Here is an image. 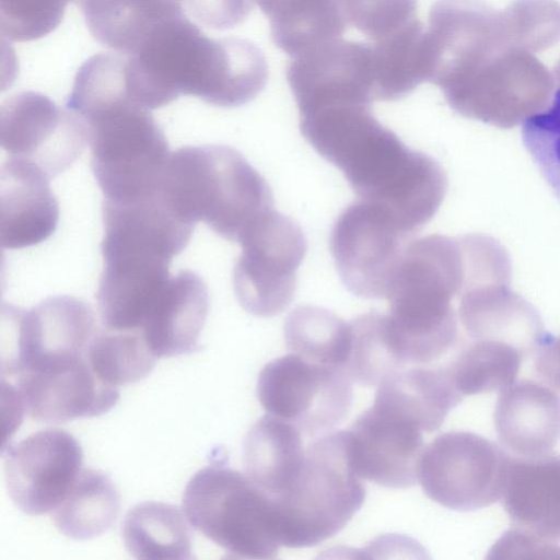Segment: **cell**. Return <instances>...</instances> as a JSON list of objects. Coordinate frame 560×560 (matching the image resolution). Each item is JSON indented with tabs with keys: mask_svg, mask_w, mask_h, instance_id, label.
<instances>
[{
	"mask_svg": "<svg viewBox=\"0 0 560 560\" xmlns=\"http://www.w3.org/2000/svg\"><path fill=\"white\" fill-rule=\"evenodd\" d=\"M522 137L525 148L560 200V88L547 109L524 119Z\"/></svg>",
	"mask_w": 560,
	"mask_h": 560,
	"instance_id": "32",
	"label": "cell"
},
{
	"mask_svg": "<svg viewBox=\"0 0 560 560\" xmlns=\"http://www.w3.org/2000/svg\"><path fill=\"white\" fill-rule=\"evenodd\" d=\"M3 310L14 335V348L2 360V374L9 376L47 362L85 357L97 335L94 312L73 296H50L26 311Z\"/></svg>",
	"mask_w": 560,
	"mask_h": 560,
	"instance_id": "15",
	"label": "cell"
},
{
	"mask_svg": "<svg viewBox=\"0 0 560 560\" xmlns=\"http://www.w3.org/2000/svg\"><path fill=\"white\" fill-rule=\"evenodd\" d=\"M412 235L377 206L362 200L348 206L330 234L331 255L348 291L368 300L387 299Z\"/></svg>",
	"mask_w": 560,
	"mask_h": 560,
	"instance_id": "11",
	"label": "cell"
},
{
	"mask_svg": "<svg viewBox=\"0 0 560 560\" xmlns=\"http://www.w3.org/2000/svg\"><path fill=\"white\" fill-rule=\"evenodd\" d=\"M377 392L413 415L425 432L440 428L463 399L447 366L402 368L386 376Z\"/></svg>",
	"mask_w": 560,
	"mask_h": 560,
	"instance_id": "27",
	"label": "cell"
},
{
	"mask_svg": "<svg viewBox=\"0 0 560 560\" xmlns=\"http://www.w3.org/2000/svg\"><path fill=\"white\" fill-rule=\"evenodd\" d=\"M103 258L171 262L189 243L195 224L178 218L161 194L130 201L104 200Z\"/></svg>",
	"mask_w": 560,
	"mask_h": 560,
	"instance_id": "17",
	"label": "cell"
},
{
	"mask_svg": "<svg viewBox=\"0 0 560 560\" xmlns=\"http://www.w3.org/2000/svg\"><path fill=\"white\" fill-rule=\"evenodd\" d=\"M240 244L242 253L233 270L240 305L260 317L280 314L294 298L296 272L307 249L301 226L290 217L271 210Z\"/></svg>",
	"mask_w": 560,
	"mask_h": 560,
	"instance_id": "10",
	"label": "cell"
},
{
	"mask_svg": "<svg viewBox=\"0 0 560 560\" xmlns=\"http://www.w3.org/2000/svg\"><path fill=\"white\" fill-rule=\"evenodd\" d=\"M350 326V350L342 371L351 381L364 386H375L404 368L386 339L383 314H362L352 319Z\"/></svg>",
	"mask_w": 560,
	"mask_h": 560,
	"instance_id": "31",
	"label": "cell"
},
{
	"mask_svg": "<svg viewBox=\"0 0 560 560\" xmlns=\"http://www.w3.org/2000/svg\"><path fill=\"white\" fill-rule=\"evenodd\" d=\"M120 494L102 470L82 469L63 501L54 510L56 527L74 540L105 534L116 522Z\"/></svg>",
	"mask_w": 560,
	"mask_h": 560,
	"instance_id": "26",
	"label": "cell"
},
{
	"mask_svg": "<svg viewBox=\"0 0 560 560\" xmlns=\"http://www.w3.org/2000/svg\"><path fill=\"white\" fill-rule=\"evenodd\" d=\"M365 488L351 467L343 431L318 436L306 447L292 485L272 498L281 546L312 547L339 533L361 509Z\"/></svg>",
	"mask_w": 560,
	"mask_h": 560,
	"instance_id": "6",
	"label": "cell"
},
{
	"mask_svg": "<svg viewBox=\"0 0 560 560\" xmlns=\"http://www.w3.org/2000/svg\"><path fill=\"white\" fill-rule=\"evenodd\" d=\"M86 26L102 45L132 52L165 20L186 15L182 0H78Z\"/></svg>",
	"mask_w": 560,
	"mask_h": 560,
	"instance_id": "23",
	"label": "cell"
},
{
	"mask_svg": "<svg viewBox=\"0 0 560 560\" xmlns=\"http://www.w3.org/2000/svg\"><path fill=\"white\" fill-rule=\"evenodd\" d=\"M257 396L268 415L292 423L312 439L341 423L353 397L351 380L343 371L293 352L262 368Z\"/></svg>",
	"mask_w": 560,
	"mask_h": 560,
	"instance_id": "9",
	"label": "cell"
},
{
	"mask_svg": "<svg viewBox=\"0 0 560 560\" xmlns=\"http://www.w3.org/2000/svg\"><path fill=\"white\" fill-rule=\"evenodd\" d=\"M209 307L208 289L194 271L172 276L139 332L156 357L196 350Z\"/></svg>",
	"mask_w": 560,
	"mask_h": 560,
	"instance_id": "21",
	"label": "cell"
},
{
	"mask_svg": "<svg viewBox=\"0 0 560 560\" xmlns=\"http://www.w3.org/2000/svg\"><path fill=\"white\" fill-rule=\"evenodd\" d=\"M302 432L292 423L266 415L247 431L243 442L246 474L272 498L296 478L305 458Z\"/></svg>",
	"mask_w": 560,
	"mask_h": 560,
	"instance_id": "22",
	"label": "cell"
},
{
	"mask_svg": "<svg viewBox=\"0 0 560 560\" xmlns=\"http://www.w3.org/2000/svg\"><path fill=\"white\" fill-rule=\"evenodd\" d=\"M493 421L501 444L515 455L548 454L560 440V396L532 380L514 382L499 396Z\"/></svg>",
	"mask_w": 560,
	"mask_h": 560,
	"instance_id": "20",
	"label": "cell"
},
{
	"mask_svg": "<svg viewBox=\"0 0 560 560\" xmlns=\"http://www.w3.org/2000/svg\"><path fill=\"white\" fill-rule=\"evenodd\" d=\"M160 194L182 220L202 221L221 237L238 243L273 210L265 178L238 151L222 144L171 152Z\"/></svg>",
	"mask_w": 560,
	"mask_h": 560,
	"instance_id": "4",
	"label": "cell"
},
{
	"mask_svg": "<svg viewBox=\"0 0 560 560\" xmlns=\"http://www.w3.org/2000/svg\"><path fill=\"white\" fill-rule=\"evenodd\" d=\"M88 142L84 121L37 92H21L0 109V144L9 159L28 163L51 178L66 171Z\"/></svg>",
	"mask_w": 560,
	"mask_h": 560,
	"instance_id": "13",
	"label": "cell"
},
{
	"mask_svg": "<svg viewBox=\"0 0 560 560\" xmlns=\"http://www.w3.org/2000/svg\"><path fill=\"white\" fill-rule=\"evenodd\" d=\"M255 1L271 20L275 42L289 54H303L343 31L346 19L339 0Z\"/></svg>",
	"mask_w": 560,
	"mask_h": 560,
	"instance_id": "25",
	"label": "cell"
},
{
	"mask_svg": "<svg viewBox=\"0 0 560 560\" xmlns=\"http://www.w3.org/2000/svg\"><path fill=\"white\" fill-rule=\"evenodd\" d=\"M125 75L131 98L149 110L180 94L215 106H240L261 91L267 77L264 57L253 44L210 38L186 15L163 21L126 54Z\"/></svg>",
	"mask_w": 560,
	"mask_h": 560,
	"instance_id": "2",
	"label": "cell"
},
{
	"mask_svg": "<svg viewBox=\"0 0 560 560\" xmlns=\"http://www.w3.org/2000/svg\"><path fill=\"white\" fill-rule=\"evenodd\" d=\"M183 510L191 526L234 557L272 559L281 547L272 497L246 472L203 467L185 488Z\"/></svg>",
	"mask_w": 560,
	"mask_h": 560,
	"instance_id": "7",
	"label": "cell"
},
{
	"mask_svg": "<svg viewBox=\"0 0 560 560\" xmlns=\"http://www.w3.org/2000/svg\"><path fill=\"white\" fill-rule=\"evenodd\" d=\"M71 0H0V32L11 42H30L52 32Z\"/></svg>",
	"mask_w": 560,
	"mask_h": 560,
	"instance_id": "33",
	"label": "cell"
},
{
	"mask_svg": "<svg viewBox=\"0 0 560 560\" xmlns=\"http://www.w3.org/2000/svg\"><path fill=\"white\" fill-rule=\"evenodd\" d=\"M283 332L291 352L342 371L350 350V322L326 308L303 305L290 313Z\"/></svg>",
	"mask_w": 560,
	"mask_h": 560,
	"instance_id": "28",
	"label": "cell"
},
{
	"mask_svg": "<svg viewBox=\"0 0 560 560\" xmlns=\"http://www.w3.org/2000/svg\"><path fill=\"white\" fill-rule=\"evenodd\" d=\"M537 374L553 388L560 390V336H549L535 359Z\"/></svg>",
	"mask_w": 560,
	"mask_h": 560,
	"instance_id": "35",
	"label": "cell"
},
{
	"mask_svg": "<svg viewBox=\"0 0 560 560\" xmlns=\"http://www.w3.org/2000/svg\"><path fill=\"white\" fill-rule=\"evenodd\" d=\"M464 283L460 236L432 234L411 241L389 288V312L384 314L387 341L402 366L429 364L455 346Z\"/></svg>",
	"mask_w": 560,
	"mask_h": 560,
	"instance_id": "3",
	"label": "cell"
},
{
	"mask_svg": "<svg viewBox=\"0 0 560 560\" xmlns=\"http://www.w3.org/2000/svg\"><path fill=\"white\" fill-rule=\"evenodd\" d=\"M512 529L546 552L560 542V455L510 457L502 494Z\"/></svg>",
	"mask_w": 560,
	"mask_h": 560,
	"instance_id": "18",
	"label": "cell"
},
{
	"mask_svg": "<svg viewBox=\"0 0 560 560\" xmlns=\"http://www.w3.org/2000/svg\"><path fill=\"white\" fill-rule=\"evenodd\" d=\"M509 458L479 434L446 432L423 448L418 482L432 501L447 509L476 511L502 498Z\"/></svg>",
	"mask_w": 560,
	"mask_h": 560,
	"instance_id": "8",
	"label": "cell"
},
{
	"mask_svg": "<svg viewBox=\"0 0 560 560\" xmlns=\"http://www.w3.org/2000/svg\"><path fill=\"white\" fill-rule=\"evenodd\" d=\"M185 14L213 30H228L247 15V0H182Z\"/></svg>",
	"mask_w": 560,
	"mask_h": 560,
	"instance_id": "34",
	"label": "cell"
},
{
	"mask_svg": "<svg viewBox=\"0 0 560 560\" xmlns=\"http://www.w3.org/2000/svg\"><path fill=\"white\" fill-rule=\"evenodd\" d=\"M73 113L88 128L91 165L105 200L130 201L160 191L171 152L149 109L126 91H114Z\"/></svg>",
	"mask_w": 560,
	"mask_h": 560,
	"instance_id": "5",
	"label": "cell"
},
{
	"mask_svg": "<svg viewBox=\"0 0 560 560\" xmlns=\"http://www.w3.org/2000/svg\"><path fill=\"white\" fill-rule=\"evenodd\" d=\"M121 535L127 551L137 559L186 560L192 539L184 514L174 505L147 501L126 514Z\"/></svg>",
	"mask_w": 560,
	"mask_h": 560,
	"instance_id": "24",
	"label": "cell"
},
{
	"mask_svg": "<svg viewBox=\"0 0 560 560\" xmlns=\"http://www.w3.org/2000/svg\"><path fill=\"white\" fill-rule=\"evenodd\" d=\"M301 132L338 167L360 200L390 213L415 233L438 212L447 177L430 155L408 148L371 114L370 105L326 108L304 120Z\"/></svg>",
	"mask_w": 560,
	"mask_h": 560,
	"instance_id": "1",
	"label": "cell"
},
{
	"mask_svg": "<svg viewBox=\"0 0 560 560\" xmlns=\"http://www.w3.org/2000/svg\"><path fill=\"white\" fill-rule=\"evenodd\" d=\"M78 441L59 429L37 431L4 455V480L18 509L30 515L54 511L78 479L82 466Z\"/></svg>",
	"mask_w": 560,
	"mask_h": 560,
	"instance_id": "14",
	"label": "cell"
},
{
	"mask_svg": "<svg viewBox=\"0 0 560 560\" xmlns=\"http://www.w3.org/2000/svg\"><path fill=\"white\" fill-rule=\"evenodd\" d=\"M525 358L508 343L468 340L448 369L463 396L502 392L515 382Z\"/></svg>",
	"mask_w": 560,
	"mask_h": 560,
	"instance_id": "29",
	"label": "cell"
},
{
	"mask_svg": "<svg viewBox=\"0 0 560 560\" xmlns=\"http://www.w3.org/2000/svg\"><path fill=\"white\" fill-rule=\"evenodd\" d=\"M50 178L35 166L7 159L0 174V243L4 248L36 245L56 230L59 208Z\"/></svg>",
	"mask_w": 560,
	"mask_h": 560,
	"instance_id": "19",
	"label": "cell"
},
{
	"mask_svg": "<svg viewBox=\"0 0 560 560\" xmlns=\"http://www.w3.org/2000/svg\"><path fill=\"white\" fill-rule=\"evenodd\" d=\"M86 358L95 375L113 387L147 377L158 359L139 331L114 330L97 332Z\"/></svg>",
	"mask_w": 560,
	"mask_h": 560,
	"instance_id": "30",
	"label": "cell"
},
{
	"mask_svg": "<svg viewBox=\"0 0 560 560\" xmlns=\"http://www.w3.org/2000/svg\"><path fill=\"white\" fill-rule=\"evenodd\" d=\"M15 395L26 415L39 422H63L110 410L117 387L103 383L85 357L66 358L23 369L12 375Z\"/></svg>",
	"mask_w": 560,
	"mask_h": 560,
	"instance_id": "16",
	"label": "cell"
},
{
	"mask_svg": "<svg viewBox=\"0 0 560 560\" xmlns=\"http://www.w3.org/2000/svg\"><path fill=\"white\" fill-rule=\"evenodd\" d=\"M423 432L410 412L375 393L371 407L343 431L352 469L386 488L417 485Z\"/></svg>",
	"mask_w": 560,
	"mask_h": 560,
	"instance_id": "12",
	"label": "cell"
}]
</instances>
